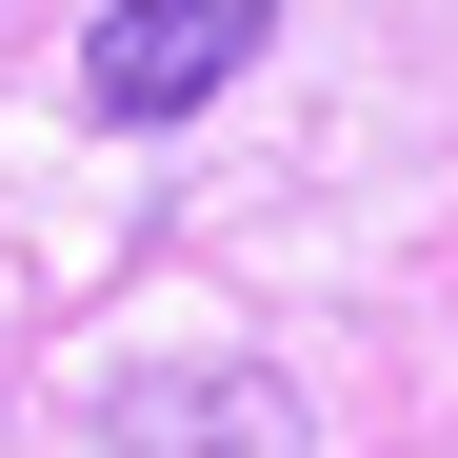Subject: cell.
I'll list each match as a JSON object with an SVG mask.
<instances>
[{"label": "cell", "mask_w": 458, "mask_h": 458, "mask_svg": "<svg viewBox=\"0 0 458 458\" xmlns=\"http://www.w3.org/2000/svg\"><path fill=\"white\" fill-rule=\"evenodd\" d=\"M81 458H319V419L259 359H120L81 399Z\"/></svg>", "instance_id": "6da1fadb"}, {"label": "cell", "mask_w": 458, "mask_h": 458, "mask_svg": "<svg viewBox=\"0 0 458 458\" xmlns=\"http://www.w3.org/2000/svg\"><path fill=\"white\" fill-rule=\"evenodd\" d=\"M279 40V0H100V40H81V100L100 120H199L240 60Z\"/></svg>", "instance_id": "7a4b0ae2"}]
</instances>
